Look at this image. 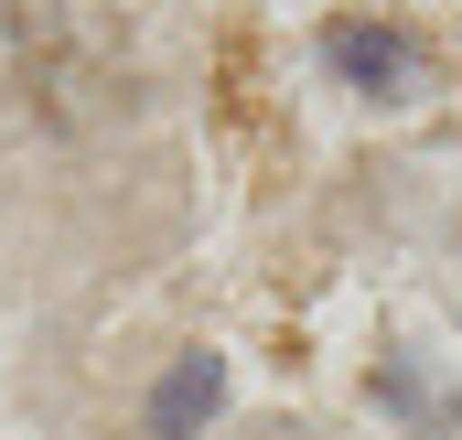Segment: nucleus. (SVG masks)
<instances>
[{
  "mask_svg": "<svg viewBox=\"0 0 462 440\" xmlns=\"http://www.w3.org/2000/svg\"><path fill=\"white\" fill-rule=\"evenodd\" d=\"M334 65H345L355 87H398L409 76V43L398 32H334Z\"/></svg>",
  "mask_w": 462,
  "mask_h": 440,
  "instance_id": "1",
  "label": "nucleus"
},
{
  "mask_svg": "<svg viewBox=\"0 0 462 440\" xmlns=\"http://www.w3.org/2000/svg\"><path fill=\"white\" fill-rule=\"evenodd\" d=\"M0 22H11V32H54V22H65V0H0Z\"/></svg>",
  "mask_w": 462,
  "mask_h": 440,
  "instance_id": "2",
  "label": "nucleus"
},
{
  "mask_svg": "<svg viewBox=\"0 0 462 440\" xmlns=\"http://www.w3.org/2000/svg\"><path fill=\"white\" fill-rule=\"evenodd\" d=\"M269 440H312V430H269Z\"/></svg>",
  "mask_w": 462,
  "mask_h": 440,
  "instance_id": "3",
  "label": "nucleus"
}]
</instances>
